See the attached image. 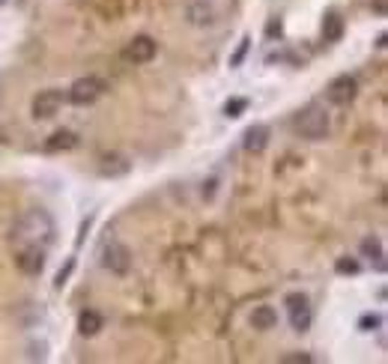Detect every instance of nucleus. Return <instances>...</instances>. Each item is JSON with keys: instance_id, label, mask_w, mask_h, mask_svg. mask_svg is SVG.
<instances>
[{"instance_id": "obj_7", "label": "nucleus", "mask_w": 388, "mask_h": 364, "mask_svg": "<svg viewBox=\"0 0 388 364\" xmlns=\"http://www.w3.org/2000/svg\"><path fill=\"white\" fill-rule=\"evenodd\" d=\"M60 105H63L60 90H42L33 99V116L36 120H51V116H57V111H60Z\"/></svg>"}, {"instance_id": "obj_2", "label": "nucleus", "mask_w": 388, "mask_h": 364, "mask_svg": "<svg viewBox=\"0 0 388 364\" xmlns=\"http://www.w3.org/2000/svg\"><path fill=\"white\" fill-rule=\"evenodd\" d=\"M328 128H332L328 114L323 108H317V105H311L308 111H301L299 120H296V132L301 138H308V140H323L328 135Z\"/></svg>"}, {"instance_id": "obj_15", "label": "nucleus", "mask_w": 388, "mask_h": 364, "mask_svg": "<svg viewBox=\"0 0 388 364\" xmlns=\"http://www.w3.org/2000/svg\"><path fill=\"white\" fill-rule=\"evenodd\" d=\"M323 39L326 42H340L343 39V18L338 12H328L323 18Z\"/></svg>"}, {"instance_id": "obj_19", "label": "nucleus", "mask_w": 388, "mask_h": 364, "mask_svg": "<svg viewBox=\"0 0 388 364\" xmlns=\"http://www.w3.org/2000/svg\"><path fill=\"white\" fill-rule=\"evenodd\" d=\"M335 272L338 275H358V272H362V263H358L355 257H338L335 260Z\"/></svg>"}, {"instance_id": "obj_1", "label": "nucleus", "mask_w": 388, "mask_h": 364, "mask_svg": "<svg viewBox=\"0 0 388 364\" xmlns=\"http://www.w3.org/2000/svg\"><path fill=\"white\" fill-rule=\"evenodd\" d=\"M16 236L21 239H42V242H51L54 239V218L45 209H27L18 224H16Z\"/></svg>"}, {"instance_id": "obj_6", "label": "nucleus", "mask_w": 388, "mask_h": 364, "mask_svg": "<svg viewBox=\"0 0 388 364\" xmlns=\"http://www.w3.org/2000/svg\"><path fill=\"white\" fill-rule=\"evenodd\" d=\"M102 90L105 87L99 78H78L69 90V101H75V105H93V101L102 96Z\"/></svg>"}, {"instance_id": "obj_3", "label": "nucleus", "mask_w": 388, "mask_h": 364, "mask_svg": "<svg viewBox=\"0 0 388 364\" xmlns=\"http://www.w3.org/2000/svg\"><path fill=\"white\" fill-rule=\"evenodd\" d=\"M102 266L111 272V275H128V269H132V251L126 248L123 242H108L102 248Z\"/></svg>"}, {"instance_id": "obj_10", "label": "nucleus", "mask_w": 388, "mask_h": 364, "mask_svg": "<svg viewBox=\"0 0 388 364\" xmlns=\"http://www.w3.org/2000/svg\"><path fill=\"white\" fill-rule=\"evenodd\" d=\"M242 147H245V153L260 155L269 147V126L254 123L251 128H245V135H242Z\"/></svg>"}, {"instance_id": "obj_5", "label": "nucleus", "mask_w": 388, "mask_h": 364, "mask_svg": "<svg viewBox=\"0 0 388 364\" xmlns=\"http://www.w3.org/2000/svg\"><path fill=\"white\" fill-rule=\"evenodd\" d=\"M358 93V84L353 75H338L332 84L326 87V99L332 101V105H350Z\"/></svg>"}, {"instance_id": "obj_22", "label": "nucleus", "mask_w": 388, "mask_h": 364, "mask_svg": "<svg viewBox=\"0 0 388 364\" xmlns=\"http://www.w3.org/2000/svg\"><path fill=\"white\" fill-rule=\"evenodd\" d=\"M72 269H75V257H69V260H66V266H63L60 272H57V278H54V287H57V289H60V287H63V284L69 281Z\"/></svg>"}, {"instance_id": "obj_20", "label": "nucleus", "mask_w": 388, "mask_h": 364, "mask_svg": "<svg viewBox=\"0 0 388 364\" xmlns=\"http://www.w3.org/2000/svg\"><path fill=\"white\" fill-rule=\"evenodd\" d=\"M248 48H251V36H242V42H239V48L233 51V57H230V66H242V60H245V54H248Z\"/></svg>"}, {"instance_id": "obj_14", "label": "nucleus", "mask_w": 388, "mask_h": 364, "mask_svg": "<svg viewBox=\"0 0 388 364\" xmlns=\"http://www.w3.org/2000/svg\"><path fill=\"white\" fill-rule=\"evenodd\" d=\"M189 21L194 27H209L215 21V9L212 4H206V0H194V4L189 6Z\"/></svg>"}, {"instance_id": "obj_11", "label": "nucleus", "mask_w": 388, "mask_h": 364, "mask_svg": "<svg viewBox=\"0 0 388 364\" xmlns=\"http://www.w3.org/2000/svg\"><path fill=\"white\" fill-rule=\"evenodd\" d=\"M251 326L257 331H269L278 326V311L272 308V304H257V308L251 311Z\"/></svg>"}, {"instance_id": "obj_8", "label": "nucleus", "mask_w": 388, "mask_h": 364, "mask_svg": "<svg viewBox=\"0 0 388 364\" xmlns=\"http://www.w3.org/2000/svg\"><path fill=\"white\" fill-rule=\"evenodd\" d=\"M16 266H18V272L36 278V275H42V269H45V251H42L39 245H31V248H24L16 257Z\"/></svg>"}, {"instance_id": "obj_4", "label": "nucleus", "mask_w": 388, "mask_h": 364, "mask_svg": "<svg viewBox=\"0 0 388 364\" xmlns=\"http://www.w3.org/2000/svg\"><path fill=\"white\" fill-rule=\"evenodd\" d=\"M287 304V314H290V326L296 331H308L311 329V304H308V296L305 293H290L284 299Z\"/></svg>"}, {"instance_id": "obj_25", "label": "nucleus", "mask_w": 388, "mask_h": 364, "mask_svg": "<svg viewBox=\"0 0 388 364\" xmlns=\"http://www.w3.org/2000/svg\"><path fill=\"white\" fill-rule=\"evenodd\" d=\"M385 39H388L385 33H379V36H377V48H385Z\"/></svg>"}, {"instance_id": "obj_16", "label": "nucleus", "mask_w": 388, "mask_h": 364, "mask_svg": "<svg viewBox=\"0 0 388 364\" xmlns=\"http://www.w3.org/2000/svg\"><path fill=\"white\" fill-rule=\"evenodd\" d=\"M362 254H365V257H370L373 263H377V269H379V272H385V251H382V242H379L377 236H367V239H362Z\"/></svg>"}, {"instance_id": "obj_13", "label": "nucleus", "mask_w": 388, "mask_h": 364, "mask_svg": "<svg viewBox=\"0 0 388 364\" xmlns=\"http://www.w3.org/2000/svg\"><path fill=\"white\" fill-rule=\"evenodd\" d=\"M102 326H105V319H102V314H99V311H93V308L81 311V316H78V331L84 334V338H93V334H99V331H102Z\"/></svg>"}, {"instance_id": "obj_17", "label": "nucleus", "mask_w": 388, "mask_h": 364, "mask_svg": "<svg viewBox=\"0 0 388 364\" xmlns=\"http://www.w3.org/2000/svg\"><path fill=\"white\" fill-rule=\"evenodd\" d=\"M245 111H248V99H242V96L227 99V105H224V116H230V120H236V116H242Z\"/></svg>"}, {"instance_id": "obj_24", "label": "nucleus", "mask_w": 388, "mask_h": 364, "mask_svg": "<svg viewBox=\"0 0 388 364\" xmlns=\"http://www.w3.org/2000/svg\"><path fill=\"white\" fill-rule=\"evenodd\" d=\"M281 361H311V355H284Z\"/></svg>"}, {"instance_id": "obj_23", "label": "nucleus", "mask_w": 388, "mask_h": 364, "mask_svg": "<svg viewBox=\"0 0 388 364\" xmlns=\"http://www.w3.org/2000/svg\"><path fill=\"white\" fill-rule=\"evenodd\" d=\"M266 33H269V39H275V36H281V33H284V27H281V21H269V27H266Z\"/></svg>"}, {"instance_id": "obj_12", "label": "nucleus", "mask_w": 388, "mask_h": 364, "mask_svg": "<svg viewBox=\"0 0 388 364\" xmlns=\"http://www.w3.org/2000/svg\"><path fill=\"white\" fill-rule=\"evenodd\" d=\"M75 147H78L75 132H54L45 143H42V150H45V153H69Z\"/></svg>"}, {"instance_id": "obj_9", "label": "nucleus", "mask_w": 388, "mask_h": 364, "mask_svg": "<svg viewBox=\"0 0 388 364\" xmlns=\"http://www.w3.org/2000/svg\"><path fill=\"white\" fill-rule=\"evenodd\" d=\"M155 39L153 36H135L132 42H128V48H126V60H132V63H150L153 57H155Z\"/></svg>"}, {"instance_id": "obj_18", "label": "nucleus", "mask_w": 388, "mask_h": 364, "mask_svg": "<svg viewBox=\"0 0 388 364\" xmlns=\"http://www.w3.org/2000/svg\"><path fill=\"white\" fill-rule=\"evenodd\" d=\"M126 170H128V162H126V158H120V155L105 158V165H102L105 177H120V173H126Z\"/></svg>"}, {"instance_id": "obj_21", "label": "nucleus", "mask_w": 388, "mask_h": 364, "mask_svg": "<svg viewBox=\"0 0 388 364\" xmlns=\"http://www.w3.org/2000/svg\"><path fill=\"white\" fill-rule=\"evenodd\" d=\"M382 326V316L379 314H365L362 319H358V329L362 331H377Z\"/></svg>"}]
</instances>
